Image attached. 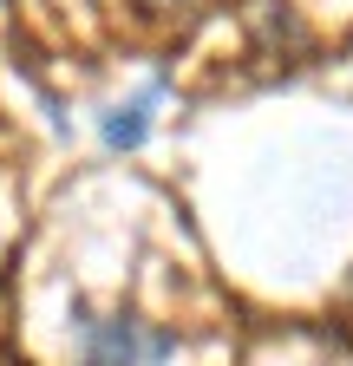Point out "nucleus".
<instances>
[{
    "instance_id": "obj_1",
    "label": "nucleus",
    "mask_w": 353,
    "mask_h": 366,
    "mask_svg": "<svg viewBox=\"0 0 353 366\" xmlns=\"http://www.w3.org/2000/svg\"><path fill=\"white\" fill-rule=\"evenodd\" d=\"M72 334H79V366H157L176 353V334H151L131 314H99V307H72Z\"/></svg>"
},
{
    "instance_id": "obj_2",
    "label": "nucleus",
    "mask_w": 353,
    "mask_h": 366,
    "mask_svg": "<svg viewBox=\"0 0 353 366\" xmlns=\"http://www.w3.org/2000/svg\"><path fill=\"white\" fill-rule=\"evenodd\" d=\"M151 105H157V92H144V99H131L105 118V144L111 151H138L144 144V131H151Z\"/></svg>"
}]
</instances>
